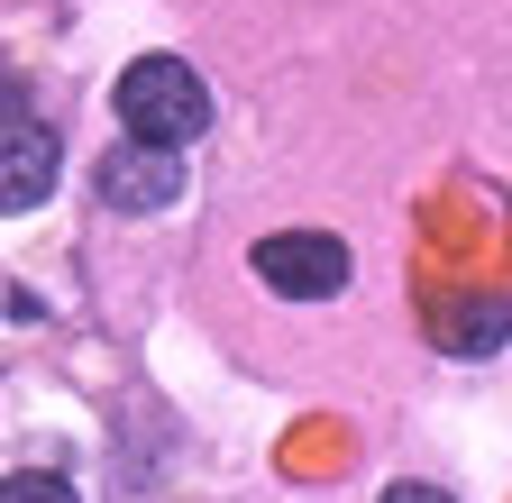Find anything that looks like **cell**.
<instances>
[{
    "mask_svg": "<svg viewBox=\"0 0 512 503\" xmlns=\"http://www.w3.org/2000/svg\"><path fill=\"white\" fill-rule=\"evenodd\" d=\"M202 119H211V83L183 55H138L119 74V129L138 147H183V138H202Z\"/></svg>",
    "mask_w": 512,
    "mask_h": 503,
    "instance_id": "cell-1",
    "label": "cell"
},
{
    "mask_svg": "<svg viewBox=\"0 0 512 503\" xmlns=\"http://www.w3.org/2000/svg\"><path fill=\"white\" fill-rule=\"evenodd\" d=\"M256 275L293 302H320V293L348 284V247L320 238V229H275V238H256Z\"/></svg>",
    "mask_w": 512,
    "mask_h": 503,
    "instance_id": "cell-2",
    "label": "cell"
},
{
    "mask_svg": "<svg viewBox=\"0 0 512 503\" xmlns=\"http://www.w3.org/2000/svg\"><path fill=\"white\" fill-rule=\"evenodd\" d=\"M101 202L110 211H128V220H147V211H165V202H183V147H110L101 156Z\"/></svg>",
    "mask_w": 512,
    "mask_h": 503,
    "instance_id": "cell-3",
    "label": "cell"
},
{
    "mask_svg": "<svg viewBox=\"0 0 512 503\" xmlns=\"http://www.w3.org/2000/svg\"><path fill=\"white\" fill-rule=\"evenodd\" d=\"M55 174H64V156L37 119H0V211H37L55 193Z\"/></svg>",
    "mask_w": 512,
    "mask_h": 503,
    "instance_id": "cell-4",
    "label": "cell"
},
{
    "mask_svg": "<svg viewBox=\"0 0 512 503\" xmlns=\"http://www.w3.org/2000/svg\"><path fill=\"white\" fill-rule=\"evenodd\" d=\"M512 330V302H467L458 321H448V348H494Z\"/></svg>",
    "mask_w": 512,
    "mask_h": 503,
    "instance_id": "cell-5",
    "label": "cell"
},
{
    "mask_svg": "<svg viewBox=\"0 0 512 503\" xmlns=\"http://www.w3.org/2000/svg\"><path fill=\"white\" fill-rule=\"evenodd\" d=\"M0 503H74V485H64L55 467H19L10 485H0Z\"/></svg>",
    "mask_w": 512,
    "mask_h": 503,
    "instance_id": "cell-6",
    "label": "cell"
},
{
    "mask_svg": "<svg viewBox=\"0 0 512 503\" xmlns=\"http://www.w3.org/2000/svg\"><path fill=\"white\" fill-rule=\"evenodd\" d=\"M384 503H458V494H439V485H394Z\"/></svg>",
    "mask_w": 512,
    "mask_h": 503,
    "instance_id": "cell-7",
    "label": "cell"
}]
</instances>
